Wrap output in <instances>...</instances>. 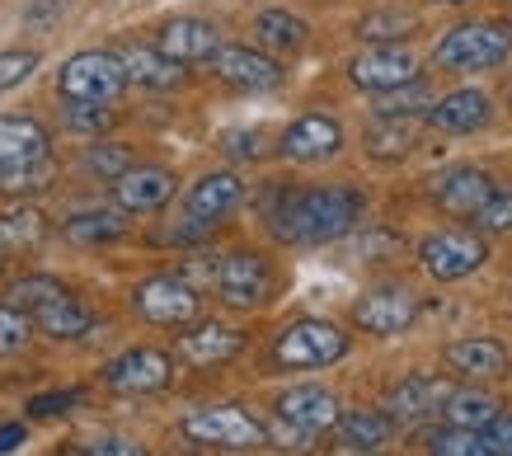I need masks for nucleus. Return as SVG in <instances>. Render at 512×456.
<instances>
[{
  "mask_svg": "<svg viewBox=\"0 0 512 456\" xmlns=\"http://www.w3.org/2000/svg\"><path fill=\"white\" fill-rule=\"evenodd\" d=\"M174 189H179V179L165 165H132L113 179V198L123 212H160L174 198Z\"/></svg>",
  "mask_w": 512,
  "mask_h": 456,
  "instance_id": "4468645a",
  "label": "nucleus"
},
{
  "mask_svg": "<svg viewBox=\"0 0 512 456\" xmlns=\"http://www.w3.org/2000/svg\"><path fill=\"white\" fill-rule=\"evenodd\" d=\"M132 306H137L141 320H151V325H193L202 311V297H198V287L184 283L179 273H156V278L137 283Z\"/></svg>",
  "mask_w": 512,
  "mask_h": 456,
  "instance_id": "6e6552de",
  "label": "nucleus"
},
{
  "mask_svg": "<svg viewBox=\"0 0 512 456\" xmlns=\"http://www.w3.org/2000/svg\"><path fill=\"white\" fill-rule=\"evenodd\" d=\"M414 29H419V19L409 10H376V15L357 19V38H367V43H395V38H409Z\"/></svg>",
  "mask_w": 512,
  "mask_h": 456,
  "instance_id": "2f4dec72",
  "label": "nucleus"
},
{
  "mask_svg": "<svg viewBox=\"0 0 512 456\" xmlns=\"http://www.w3.org/2000/svg\"><path fill=\"white\" fill-rule=\"evenodd\" d=\"M156 48L165 52L170 62H179V66H188V62H212V52L221 48V33H217V24H207V19L184 15V19H170V24L160 29Z\"/></svg>",
  "mask_w": 512,
  "mask_h": 456,
  "instance_id": "a211bd4d",
  "label": "nucleus"
},
{
  "mask_svg": "<svg viewBox=\"0 0 512 456\" xmlns=\"http://www.w3.org/2000/svg\"><path fill=\"white\" fill-rule=\"evenodd\" d=\"M353 320H357V330L395 339V334L414 330V320H419V297H414L404 283L367 287V292L353 301Z\"/></svg>",
  "mask_w": 512,
  "mask_h": 456,
  "instance_id": "0eeeda50",
  "label": "nucleus"
},
{
  "mask_svg": "<svg viewBox=\"0 0 512 456\" xmlns=\"http://www.w3.org/2000/svg\"><path fill=\"white\" fill-rule=\"evenodd\" d=\"M29 339H33V320L19 311V306L5 301V306H0V358H5V353H19Z\"/></svg>",
  "mask_w": 512,
  "mask_h": 456,
  "instance_id": "4c0bfd02",
  "label": "nucleus"
},
{
  "mask_svg": "<svg viewBox=\"0 0 512 456\" xmlns=\"http://www.w3.org/2000/svg\"><path fill=\"white\" fill-rule=\"evenodd\" d=\"M57 90H62V99H76V104H113L127 90L123 57L118 52H76L57 71Z\"/></svg>",
  "mask_w": 512,
  "mask_h": 456,
  "instance_id": "20e7f679",
  "label": "nucleus"
},
{
  "mask_svg": "<svg viewBox=\"0 0 512 456\" xmlns=\"http://www.w3.org/2000/svg\"><path fill=\"white\" fill-rule=\"evenodd\" d=\"M62 292H66V287L57 283V278H43V273H38V278H19V283L10 287V306H19V311L29 315V311H38L43 301L62 297Z\"/></svg>",
  "mask_w": 512,
  "mask_h": 456,
  "instance_id": "c9c22d12",
  "label": "nucleus"
},
{
  "mask_svg": "<svg viewBox=\"0 0 512 456\" xmlns=\"http://www.w3.org/2000/svg\"><path fill=\"white\" fill-rule=\"evenodd\" d=\"M278 419L306 428V433H329L339 424V395L325 386H292L278 395Z\"/></svg>",
  "mask_w": 512,
  "mask_h": 456,
  "instance_id": "6ab92c4d",
  "label": "nucleus"
},
{
  "mask_svg": "<svg viewBox=\"0 0 512 456\" xmlns=\"http://www.w3.org/2000/svg\"><path fill=\"white\" fill-rule=\"evenodd\" d=\"M508 52V29H498V24H456L433 48V66H442V71H489V66L508 62Z\"/></svg>",
  "mask_w": 512,
  "mask_h": 456,
  "instance_id": "f03ea898",
  "label": "nucleus"
},
{
  "mask_svg": "<svg viewBox=\"0 0 512 456\" xmlns=\"http://www.w3.org/2000/svg\"><path fill=\"white\" fill-rule=\"evenodd\" d=\"M254 33H259V43L273 48V52H301L306 48V38H311L306 19L287 15V10H264V15L254 19Z\"/></svg>",
  "mask_w": 512,
  "mask_h": 456,
  "instance_id": "cd10ccee",
  "label": "nucleus"
},
{
  "mask_svg": "<svg viewBox=\"0 0 512 456\" xmlns=\"http://www.w3.org/2000/svg\"><path fill=\"white\" fill-rule=\"evenodd\" d=\"M334 428L343 433V442L353 452H381L395 438V419L386 409H339V424Z\"/></svg>",
  "mask_w": 512,
  "mask_h": 456,
  "instance_id": "393cba45",
  "label": "nucleus"
},
{
  "mask_svg": "<svg viewBox=\"0 0 512 456\" xmlns=\"http://www.w3.org/2000/svg\"><path fill=\"white\" fill-rule=\"evenodd\" d=\"M221 142H226V151H231L235 160L264 156V132H254V127H245V132H226Z\"/></svg>",
  "mask_w": 512,
  "mask_h": 456,
  "instance_id": "c03bdc74",
  "label": "nucleus"
},
{
  "mask_svg": "<svg viewBox=\"0 0 512 456\" xmlns=\"http://www.w3.org/2000/svg\"><path fill=\"white\" fill-rule=\"evenodd\" d=\"M442 414H447V424H456V428H484L498 419V400L484 391H466V386L456 391V386H451V395L442 400Z\"/></svg>",
  "mask_w": 512,
  "mask_h": 456,
  "instance_id": "c85d7f7f",
  "label": "nucleus"
},
{
  "mask_svg": "<svg viewBox=\"0 0 512 456\" xmlns=\"http://www.w3.org/2000/svg\"><path fill=\"white\" fill-rule=\"evenodd\" d=\"M442 5H466V0H442Z\"/></svg>",
  "mask_w": 512,
  "mask_h": 456,
  "instance_id": "8fccbe9b",
  "label": "nucleus"
},
{
  "mask_svg": "<svg viewBox=\"0 0 512 456\" xmlns=\"http://www.w3.org/2000/svg\"><path fill=\"white\" fill-rule=\"evenodd\" d=\"M348 358V334L329 320H292L273 344V362L292 367V372H311V367H334Z\"/></svg>",
  "mask_w": 512,
  "mask_h": 456,
  "instance_id": "7ed1b4c3",
  "label": "nucleus"
},
{
  "mask_svg": "<svg viewBox=\"0 0 512 456\" xmlns=\"http://www.w3.org/2000/svg\"><path fill=\"white\" fill-rule=\"evenodd\" d=\"M245 348V334L221 325V320H202V325H188V334H179V353H184L193 367H221L231 362L235 353Z\"/></svg>",
  "mask_w": 512,
  "mask_h": 456,
  "instance_id": "4be33fe9",
  "label": "nucleus"
},
{
  "mask_svg": "<svg viewBox=\"0 0 512 456\" xmlns=\"http://www.w3.org/2000/svg\"><path fill=\"white\" fill-rule=\"evenodd\" d=\"M127 236V212L123 207H85L66 221V240L71 245H109Z\"/></svg>",
  "mask_w": 512,
  "mask_h": 456,
  "instance_id": "a878e982",
  "label": "nucleus"
},
{
  "mask_svg": "<svg viewBox=\"0 0 512 456\" xmlns=\"http://www.w3.org/2000/svg\"><path fill=\"white\" fill-rule=\"evenodd\" d=\"M47 146L52 142H47V127L38 123V118H24V113H5V118H0V174L52 156Z\"/></svg>",
  "mask_w": 512,
  "mask_h": 456,
  "instance_id": "412c9836",
  "label": "nucleus"
},
{
  "mask_svg": "<svg viewBox=\"0 0 512 456\" xmlns=\"http://www.w3.org/2000/svg\"><path fill=\"white\" fill-rule=\"evenodd\" d=\"M123 71H127L132 85H141V90H174V85L184 80L179 62H170L160 48H127L123 52Z\"/></svg>",
  "mask_w": 512,
  "mask_h": 456,
  "instance_id": "bb28decb",
  "label": "nucleus"
},
{
  "mask_svg": "<svg viewBox=\"0 0 512 456\" xmlns=\"http://www.w3.org/2000/svg\"><path fill=\"white\" fill-rule=\"evenodd\" d=\"M62 456H90V452H85V447H66Z\"/></svg>",
  "mask_w": 512,
  "mask_h": 456,
  "instance_id": "09e8293b",
  "label": "nucleus"
},
{
  "mask_svg": "<svg viewBox=\"0 0 512 456\" xmlns=\"http://www.w3.org/2000/svg\"><path fill=\"white\" fill-rule=\"evenodd\" d=\"M52 179H57V165H52V156H43V160H33V165H19V170L0 174V193H43Z\"/></svg>",
  "mask_w": 512,
  "mask_h": 456,
  "instance_id": "f704fd0d",
  "label": "nucleus"
},
{
  "mask_svg": "<svg viewBox=\"0 0 512 456\" xmlns=\"http://www.w3.org/2000/svg\"><path fill=\"white\" fill-rule=\"evenodd\" d=\"M480 433H484V442L494 447V456H512V414H503V409H498V419H494V424H484Z\"/></svg>",
  "mask_w": 512,
  "mask_h": 456,
  "instance_id": "a18cd8bd",
  "label": "nucleus"
},
{
  "mask_svg": "<svg viewBox=\"0 0 512 456\" xmlns=\"http://www.w3.org/2000/svg\"><path fill=\"white\" fill-rule=\"evenodd\" d=\"M447 367L451 372H461V377H503L508 372V348L498 344V339H456L447 344Z\"/></svg>",
  "mask_w": 512,
  "mask_h": 456,
  "instance_id": "5701e85b",
  "label": "nucleus"
},
{
  "mask_svg": "<svg viewBox=\"0 0 512 456\" xmlns=\"http://www.w3.org/2000/svg\"><path fill=\"white\" fill-rule=\"evenodd\" d=\"M475 221H480L484 231H512V193H494V198L475 212Z\"/></svg>",
  "mask_w": 512,
  "mask_h": 456,
  "instance_id": "79ce46f5",
  "label": "nucleus"
},
{
  "mask_svg": "<svg viewBox=\"0 0 512 456\" xmlns=\"http://www.w3.org/2000/svg\"><path fill=\"white\" fill-rule=\"evenodd\" d=\"M174 381V362L165 348H127L104 367V386L123 395H151Z\"/></svg>",
  "mask_w": 512,
  "mask_h": 456,
  "instance_id": "9b49d317",
  "label": "nucleus"
},
{
  "mask_svg": "<svg viewBox=\"0 0 512 456\" xmlns=\"http://www.w3.org/2000/svg\"><path fill=\"white\" fill-rule=\"evenodd\" d=\"M451 395V381L433 377V372H414V377L395 381L386 391V414L400 424V419H428V414H437L442 409V400Z\"/></svg>",
  "mask_w": 512,
  "mask_h": 456,
  "instance_id": "f3484780",
  "label": "nucleus"
},
{
  "mask_svg": "<svg viewBox=\"0 0 512 456\" xmlns=\"http://www.w3.org/2000/svg\"><path fill=\"white\" fill-rule=\"evenodd\" d=\"M489 259V245H484L480 231H466V226H447V231H433V236L419 245V264L428 278L437 283H461L475 268H484Z\"/></svg>",
  "mask_w": 512,
  "mask_h": 456,
  "instance_id": "423d86ee",
  "label": "nucleus"
},
{
  "mask_svg": "<svg viewBox=\"0 0 512 456\" xmlns=\"http://www.w3.org/2000/svg\"><path fill=\"white\" fill-rule=\"evenodd\" d=\"M348 80L357 90L386 95V90H400L409 80H419V57L409 48H395V43H372L367 52H357L348 62Z\"/></svg>",
  "mask_w": 512,
  "mask_h": 456,
  "instance_id": "9d476101",
  "label": "nucleus"
},
{
  "mask_svg": "<svg viewBox=\"0 0 512 456\" xmlns=\"http://www.w3.org/2000/svg\"><path fill=\"white\" fill-rule=\"evenodd\" d=\"M409 146H414V127H409V118H381V123L367 132V151H372L376 160L404 156Z\"/></svg>",
  "mask_w": 512,
  "mask_h": 456,
  "instance_id": "72a5a7b5",
  "label": "nucleus"
},
{
  "mask_svg": "<svg viewBox=\"0 0 512 456\" xmlns=\"http://www.w3.org/2000/svg\"><path fill=\"white\" fill-rule=\"evenodd\" d=\"M85 165H90L99 179H109V184H113L123 170H132V151H127V146H109V142H104V146H94L90 156H85Z\"/></svg>",
  "mask_w": 512,
  "mask_h": 456,
  "instance_id": "ea45409f",
  "label": "nucleus"
},
{
  "mask_svg": "<svg viewBox=\"0 0 512 456\" xmlns=\"http://www.w3.org/2000/svg\"><path fill=\"white\" fill-rule=\"evenodd\" d=\"M71 405H80V391H52V395H33L29 414L33 419H52V414H66Z\"/></svg>",
  "mask_w": 512,
  "mask_h": 456,
  "instance_id": "37998d69",
  "label": "nucleus"
},
{
  "mask_svg": "<svg viewBox=\"0 0 512 456\" xmlns=\"http://www.w3.org/2000/svg\"><path fill=\"white\" fill-rule=\"evenodd\" d=\"M38 71V52H0V90H15Z\"/></svg>",
  "mask_w": 512,
  "mask_h": 456,
  "instance_id": "a19ab883",
  "label": "nucleus"
},
{
  "mask_svg": "<svg viewBox=\"0 0 512 456\" xmlns=\"http://www.w3.org/2000/svg\"><path fill=\"white\" fill-rule=\"evenodd\" d=\"M66 127L71 132H80V137H99V132H109L113 113L104 109V104H76V99H66Z\"/></svg>",
  "mask_w": 512,
  "mask_h": 456,
  "instance_id": "e433bc0d",
  "label": "nucleus"
},
{
  "mask_svg": "<svg viewBox=\"0 0 512 456\" xmlns=\"http://www.w3.org/2000/svg\"><path fill=\"white\" fill-rule=\"evenodd\" d=\"M264 428H268V442H273L278 452L306 456V452H315V442H320V433H306V428L287 424V419H278V414H273V424H264Z\"/></svg>",
  "mask_w": 512,
  "mask_h": 456,
  "instance_id": "58836bf2",
  "label": "nucleus"
},
{
  "mask_svg": "<svg viewBox=\"0 0 512 456\" xmlns=\"http://www.w3.org/2000/svg\"><path fill=\"white\" fill-rule=\"evenodd\" d=\"M428 104H433V95H428V85L423 80H409V85H400V90H386V95H376V118H414V113H428Z\"/></svg>",
  "mask_w": 512,
  "mask_h": 456,
  "instance_id": "473e14b6",
  "label": "nucleus"
},
{
  "mask_svg": "<svg viewBox=\"0 0 512 456\" xmlns=\"http://www.w3.org/2000/svg\"><path fill=\"white\" fill-rule=\"evenodd\" d=\"M47 236V221L33 212V207H19V212H0V254L10 250H33L38 240Z\"/></svg>",
  "mask_w": 512,
  "mask_h": 456,
  "instance_id": "c756f323",
  "label": "nucleus"
},
{
  "mask_svg": "<svg viewBox=\"0 0 512 456\" xmlns=\"http://www.w3.org/2000/svg\"><path fill=\"white\" fill-rule=\"evenodd\" d=\"M428 456H494V447L484 442L480 428H437V433H428Z\"/></svg>",
  "mask_w": 512,
  "mask_h": 456,
  "instance_id": "7c9ffc66",
  "label": "nucleus"
},
{
  "mask_svg": "<svg viewBox=\"0 0 512 456\" xmlns=\"http://www.w3.org/2000/svg\"><path fill=\"white\" fill-rule=\"evenodd\" d=\"M85 452L90 456H146V447L132 438H99V442H90Z\"/></svg>",
  "mask_w": 512,
  "mask_h": 456,
  "instance_id": "49530a36",
  "label": "nucleus"
},
{
  "mask_svg": "<svg viewBox=\"0 0 512 456\" xmlns=\"http://www.w3.org/2000/svg\"><path fill=\"white\" fill-rule=\"evenodd\" d=\"M489 118H494V99L484 90H470V85L428 104V123L437 132H480V127H489Z\"/></svg>",
  "mask_w": 512,
  "mask_h": 456,
  "instance_id": "aec40b11",
  "label": "nucleus"
},
{
  "mask_svg": "<svg viewBox=\"0 0 512 456\" xmlns=\"http://www.w3.org/2000/svg\"><path fill=\"white\" fill-rule=\"evenodd\" d=\"M343 146V127L329 118V113H301L287 132H282L278 151L296 165H320V160H334Z\"/></svg>",
  "mask_w": 512,
  "mask_h": 456,
  "instance_id": "ddd939ff",
  "label": "nucleus"
},
{
  "mask_svg": "<svg viewBox=\"0 0 512 456\" xmlns=\"http://www.w3.org/2000/svg\"><path fill=\"white\" fill-rule=\"evenodd\" d=\"M0 264H5V254H0Z\"/></svg>",
  "mask_w": 512,
  "mask_h": 456,
  "instance_id": "3c124183",
  "label": "nucleus"
},
{
  "mask_svg": "<svg viewBox=\"0 0 512 456\" xmlns=\"http://www.w3.org/2000/svg\"><path fill=\"white\" fill-rule=\"evenodd\" d=\"M240 203H245V184H240V174L212 170V174H202L198 184L188 189L184 212H188V221H198V226H217V221L231 217Z\"/></svg>",
  "mask_w": 512,
  "mask_h": 456,
  "instance_id": "2eb2a0df",
  "label": "nucleus"
},
{
  "mask_svg": "<svg viewBox=\"0 0 512 456\" xmlns=\"http://www.w3.org/2000/svg\"><path fill=\"white\" fill-rule=\"evenodd\" d=\"M24 438H29V428H24V424H5V428H0V456L15 452V447H24Z\"/></svg>",
  "mask_w": 512,
  "mask_h": 456,
  "instance_id": "de8ad7c7",
  "label": "nucleus"
},
{
  "mask_svg": "<svg viewBox=\"0 0 512 456\" xmlns=\"http://www.w3.org/2000/svg\"><path fill=\"white\" fill-rule=\"evenodd\" d=\"M428 193H433V203L451 217H475L489 198L498 193L494 174L480 170V165H451L442 170L437 179H428Z\"/></svg>",
  "mask_w": 512,
  "mask_h": 456,
  "instance_id": "f8f14e48",
  "label": "nucleus"
},
{
  "mask_svg": "<svg viewBox=\"0 0 512 456\" xmlns=\"http://www.w3.org/2000/svg\"><path fill=\"white\" fill-rule=\"evenodd\" d=\"M29 320L47 334V339H85V334L94 330L90 306H80L71 292H62V297L43 301L38 311H29Z\"/></svg>",
  "mask_w": 512,
  "mask_h": 456,
  "instance_id": "b1692460",
  "label": "nucleus"
},
{
  "mask_svg": "<svg viewBox=\"0 0 512 456\" xmlns=\"http://www.w3.org/2000/svg\"><path fill=\"white\" fill-rule=\"evenodd\" d=\"M367 198L348 184H325V189H306V193H287L273 207V236L287 245H329V240L348 236L362 217Z\"/></svg>",
  "mask_w": 512,
  "mask_h": 456,
  "instance_id": "f257e3e1",
  "label": "nucleus"
},
{
  "mask_svg": "<svg viewBox=\"0 0 512 456\" xmlns=\"http://www.w3.org/2000/svg\"><path fill=\"white\" fill-rule=\"evenodd\" d=\"M212 287L221 292V301H226V306L254 311V306H264L268 292H273V268H268L264 254H254V250L221 254V259H217V278H212Z\"/></svg>",
  "mask_w": 512,
  "mask_h": 456,
  "instance_id": "1a4fd4ad",
  "label": "nucleus"
},
{
  "mask_svg": "<svg viewBox=\"0 0 512 456\" xmlns=\"http://www.w3.org/2000/svg\"><path fill=\"white\" fill-rule=\"evenodd\" d=\"M184 433L193 442H207V447H226V452H254V447H268V428L240 405L193 409V414L184 419Z\"/></svg>",
  "mask_w": 512,
  "mask_h": 456,
  "instance_id": "39448f33",
  "label": "nucleus"
},
{
  "mask_svg": "<svg viewBox=\"0 0 512 456\" xmlns=\"http://www.w3.org/2000/svg\"><path fill=\"white\" fill-rule=\"evenodd\" d=\"M212 71H217L226 85H235V90H278L282 85V66L254 48H226V43H221V48L212 52Z\"/></svg>",
  "mask_w": 512,
  "mask_h": 456,
  "instance_id": "dca6fc26",
  "label": "nucleus"
}]
</instances>
